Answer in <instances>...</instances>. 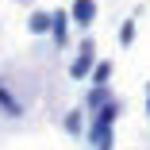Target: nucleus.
<instances>
[{"instance_id": "1", "label": "nucleus", "mask_w": 150, "mask_h": 150, "mask_svg": "<svg viewBox=\"0 0 150 150\" xmlns=\"http://www.w3.org/2000/svg\"><path fill=\"white\" fill-rule=\"evenodd\" d=\"M73 19L77 23H93V0H77L73 4Z\"/></svg>"}, {"instance_id": "2", "label": "nucleus", "mask_w": 150, "mask_h": 150, "mask_svg": "<svg viewBox=\"0 0 150 150\" xmlns=\"http://www.w3.org/2000/svg\"><path fill=\"white\" fill-rule=\"evenodd\" d=\"M88 62H93V42H85V50H81V58L73 62V77H85V69H88Z\"/></svg>"}, {"instance_id": "3", "label": "nucleus", "mask_w": 150, "mask_h": 150, "mask_svg": "<svg viewBox=\"0 0 150 150\" xmlns=\"http://www.w3.org/2000/svg\"><path fill=\"white\" fill-rule=\"evenodd\" d=\"M66 127H69V131H81V112H73V115L66 119Z\"/></svg>"}]
</instances>
